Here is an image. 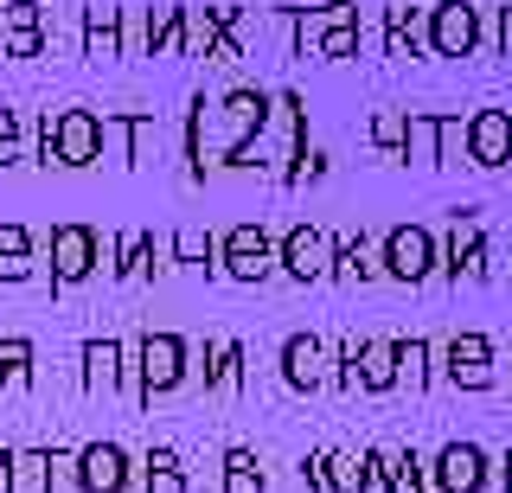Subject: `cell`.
Segmentation results:
<instances>
[{
	"label": "cell",
	"instance_id": "obj_25",
	"mask_svg": "<svg viewBox=\"0 0 512 493\" xmlns=\"http://www.w3.org/2000/svg\"><path fill=\"white\" fill-rule=\"evenodd\" d=\"M237 378H244V346L205 340V391H237Z\"/></svg>",
	"mask_w": 512,
	"mask_h": 493
},
{
	"label": "cell",
	"instance_id": "obj_12",
	"mask_svg": "<svg viewBox=\"0 0 512 493\" xmlns=\"http://www.w3.org/2000/svg\"><path fill=\"white\" fill-rule=\"evenodd\" d=\"M468 161L487 173L512 167V109H474L468 116Z\"/></svg>",
	"mask_w": 512,
	"mask_h": 493
},
{
	"label": "cell",
	"instance_id": "obj_5",
	"mask_svg": "<svg viewBox=\"0 0 512 493\" xmlns=\"http://www.w3.org/2000/svg\"><path fill=\"white\" fill-rule=\"evenodd\" d=\"M103 269V237L90 225H52V289H77Z\"/></svg>",
	"mask_w": 512,
	"mask_h": 493
},
{
	"label": "cell",
	"instance_id": "obj_38",
	"mask_svg": "<svg viewBox=\"0 0 512 493\" xmlns=\"http://www.w3.org/2000/svg\"><path fill=\"white\" fill-rule=\"evenodd\" d=\"M122 135H128V167H141L148 161V135H154V116H122Z\"/></svg>",
	"mask_w": 512,
	"mask_h": 493
},
{
	"label": "cell",
	"instance_id": "obj_13",
	"mask_svg": "<svg viewBox=\"0 0 512 493\" xmlns=\"http://www.w3.org/2000/svg\"><path fill=\"white\" fill-rule=\"evenodd\" d=\"M327 378V340L320 333H288L282 340V385L288 391H320Z\"/></svg>",
	"mask_w": 512,
	"mask_h": 493
},
{
	"label": "cell",
	"instance_id": "obj_10",
	"mask_svg": "<svg viewBox=\"0 0 512 493\" xmlns=\"http://www.w3.org/2000/svg\"><path fill=\"white\" fill-rule=\"evenodd\" d=\"M327 257H333V237L320 225H288L276 237V269L295 276V282H320L327 276Z\"/></svg>",
	"mask_w": 512,
	"mask_h": 493
},
{
	"label": "cell",
	"instance_id": "obj_15",
	"mask_svg": "<svg viewBox=\"0 0 512 493\" xmlns=\"http://www.w3.org/2000/svg\"><path fill=\"white\" fill-rule=\"evenodd\" d=\"M301 481L314 493H359V455H340V449H314L301 461Z\"/></svg>",
	"mask_w": 512,
	"mask_h": 493
},
{
	"label": "cell",
	"instance_id": "obj_30",
	"mask_svg": "<svg viewBox=\"0 0 512 493\" xmlns=\"http://www.w3.org/2000/svg\"><path fill=\"white\" fill-rule=\"evenodd\" d=\"M186 180H205V97L186 103Z\"/></svg>",
	"mask_w": 512,
	"mask_h": 493
},
{
	"label": "cell",
	"instance_id": "obj_1",
	"mask_svg": "<svg viewBox=\"0 0 512 493\" xmlns=\"http://www.w3.org/2000/svg\"><path fill=\"white\" fill-rule=\"evenodd\" d=\"M128 359L135 365H122V378H128V391H135L141 404L173 397L186 385V372H192V346L180 340V333H141V340L128 346Z\"/></svg>",
	"mask_w": 512,
	"mask_h": 493
},
{
	"label": "cell",
	"instance_id": "obj_18",
	"mask_svg": "<svg viewBox=\"0 0 512 493\" xmlns=\"http://www.w3.org/2000/svg\"><path fill=\"white\" fill-rule=\"evenodd\" d=\"M352 378L359 391H397V340H359V359H352Z\"/></svg>",
	"mask_w": 512,
	"mask_h": 493
},
{
	"label": "cell",
	"instance_id": "obj_7",
	"mask_svg": "<svg viewBox=\"0 0 512 493\" xmlns=\"http://www.w3.org/2000/svg\"><path fill=\"white\" fill-rule=\"evenodd\" d=\"M436 269H448V276H468V282H480L487 276V225H480L474 212H455L448 218V237L436 244Z\"/></svg>",
	"mask_w": 512,
	"mask_h": 493
},
{
	"label": "cell",
	"instance_id": "obj_33",
	"mask_svg": "<svg viewBox=\"0 0 512 493\" xmlns=\"http://www.w3.org/2000/svg\"><path fill=\"white\" fill-rule=\"evenodd\" d=\"M404 129H410V109H378L372 122H365V135H372V148H384L397 161V148H404Z\"/></svg>",
	"mask_w": 512,
	"mask_h": 493
},
{
	"label": "cell",
	"instance_id": "obj_29",
	"mask_svg": "<svg viewBox=\"0 0 512 493\" xmlns=\"http://www.w3.org/2000/svg\"><path fill=\"white\" fill-rule=\"evenodd\" d=\"M397 161H410V167H436V116H423V109H416L410 129H404V148H397Z\"/></svg>",
	"mask_w": 512,
	"mask_h": 493
},
{
	"label": "cell",
	"instance_id": "obj_3",
	"mask_svg": "<svg viewBox=\"0 0 512 493\" xmlns=\"http://www.w3.org/2000/svg\"><path fill=\"white\" fill-rule=\"evenodd\" d=\"M212 257L231 282H269L276 276V237L263 225H231L224 237H212Z\"/></svg>",
	"mask_w": 512,
	"mask_h": 493
},
{
	"label": "cell",
	"instance_id": "obj_16",
	"mask_svg": "<svg viewBox=\"0 0 512 493\" xmlns=\"http://www.w3.org/2000/svg\"><path fill=\"white\" fill-rule=\"evenodd\" d=\"M77 359H84V391H90V397H109V391L122 385L128 346H122V340H84V353H77Z\"/></svg>",
	"mask_w": 512,
	"mask_h": 493
},
{
	"label": "cell",
	"instance_id": "obj_24",
	"mask_svg": "<svg viewBox=\"0 0 512 493\" xmlns=\"http://www.w3.org/2000/svg\"><path fill=\"white\" fill-rule=\"evenodd\" d=\"M218 487H224V493H263V487H269V474H263V461H256V449L231 442V449H224V474H218Z\"/></svg>",
	"mask_w": 512,
	"mask_h": 493
},
{
	"label": "cell",
	"instance_id": "obj_21",
	"mask_svg": "<svg viewBox=\"0 0 512 493\" xmlns=\"http://www.w3.org/2000/svg\"><path fill=\"white\" fill-rule=\"evenodd\" d=\"M327 276H340V282H372V276H384V269H378V257H372V244H365V237H333Z\"/></svg>",
	"mask_w": 512,
	"mask_h": 493
},
{
	"label": "cell",
	"instance_id": "obj_14",
	"mask_svg": "<svg viewBox=\"0 0 512 493\" xmlns=\"http://www.w3.org/2000/svg\"><path fill=\"white\" fill-rule=\"evenodd\" d=\"M0 26H7V58H39L45 52V7L39 0H7V7H0Z\"/></svg>",
	"mask_w": 512,
	"mask_h": 493
},
{
	"label": "cell",
	"instance_id": "obj_20",
	"mask_svg": "<svg viewBox=\"0 0 512 493\" xmlns=\"http://www.w3.org/2000/svg\"><path fill=\"white\" fill-rule=\"evenodd\" d=\"M109 257H116V276L122 282L154 276V231H128V237H116V244H103V263Z\"/></svg>",
	"mask_w": 512,
	"mask_h": 493
},
{
	"label": "cell",
	"instance_id": "obj_39",
	"mask_svg": "<svg viewBox=\"0 0 512 493\" xmlns=\"http://www.w3.org/2000/svg\"><path fill=\"white\" fill-rule=\"evenodd\" d=\"M20 161V109H0V167Z\"/></svg>",
	"mask_w": 512,
	"mask_h": 493
},
{
	"label": "cell",
	"instance_id": "obj_35",
	"mask_svg": "<svg viewBox=\"0 0 512 493\" xmlns=\"http://www.w3.org/2000/svg\"><path fill=\"white\" fill-rule=\"evenodd\" d=\"M468 154V122L461 116H436V167H455Z\"/></svg>",
	"mask_w": 512,
	"mask_h": 493
},
{
	"label": "cell",
	"instance_id": "obj_41",
	"mask_svg": "<svg viewBox=\"0 0 512 493\" xmlns=\"http://www.w3.org/2000/svg\"><path fill=\"white\" fill-rule=\"evenodd\" d=\"M500 468H506V493H512V449H506V461H500Z\"/></svg>",
	"mask_w": 512,
	"mask_h": 493
},
{
	"label": "cell",
	"instance_id": "obj_17",
	"mask_svg": "<svg viewBox=\"0 0 512 493\" xmlns=\"http://www.w3.org/2000/svg\"><path fill=\"white\" fill-rule=\"evenodd\" d=\"M327 26H359V0H327V7H301L295 20H288V33H295V52L308 58L314 39L327 33Z\"/></svg>",
	"mask_w": 512,
	"mask_h": 493
},
{
	"label": "cell",
	"instance_id": "obj_22",
	"mask_svg": "<svg viewBox=\"0 0 512 493\" xmlns=\"http://www.w3.org/2000/svg\"><path fill=\"white\" fill-rule=\"evenodd\" d=\"M141 487H148V493H186V461H180V449L154 442V449L141 455Z\"/></svg>",
	"mask_w": 512,
	"mask_h": 493
},
{
	"label": "cell",
	"instance_id": "obj_27",
	"mask_svg": "<svg viewBox=\"0 0 512 493\" xmlns=\"http://www.w3.org/2000/svg\"><path fill=\"white\" fill-rule=\"evenodd\" d=\"M180 33H186V0H173V7H154V13H148V58L180 52Z\"/></svg>",
	"mask_w": 512,
	"mask_h": 493
},
{
	"label": "cell",
	"instance_id": "obj_19",
	"mask_svg": "<svg viewBox=\"0 0 512 493\" xmlns=\"http://www.w3.org/2000/svg\"><path fill=\"white\" fill-rule=\"evenodd\" d=\"M84 58H122V7L109 0L84 7Z\"/></svg>",
	"mask_w": 512,
	"mask_h": 493
},
{
	"label": "cell",
	"instance_id": "obj_9",
	"mask_svg": "<svg viewBox=\"0 0 512 493\" xmlns=\"http://www.w3.org/2000/svg\"><path fill=\"white\" fill-rule=\"evenodd\" d=\"M52 148L58 167H96L103 161V116L96 109H52Z\"/></svg>",
	"mask_w": 512,
	"mask_h": 493
},
{
	"label": "cell",
	"instance_id": "obj_36",
	"mask_svg": "<svg viewBox=\"0 0 512 493\" xmlns=\"http://www.w3.org/2000/svg\"><path fill=\"white\" fill-rule=\"evenodd\" d=\"M359 493H397L391 487V449H365L359 455Z\"/></svg>",
	"mask_w": 512,
	"mask_h": 493
},
{
	"label": "cell",
	"instance_id": "obj_23",
	"mask_svg": "<svg viewBox=\"0 0 512 493\" xmlns=\"http://www.w3.org/2000/svg\"><path fill=\"white\" fill-rule=\"evenodd\" d=\"M7 493H52V455L45 449H13L7 455Z\"/></svg>",
	"mask_w": 512,
	"mask_h": 493
},
{
	"label": "cell",
	"instance_id": "obj_28",
	"mask_svg": "<svg viewBox=\"0 0 512 493\" xmlns=\"http://www.w3.org/2000/svg\"><path fill=\"white\" fill-rule=\"evenodd\" d=\"M32 276V237L26 225H0V282H26Z\"/></svg>",
	"mask_w": 512,
	"mask_h": 493
},
{
	"label": "cell",
	"instance_id": "obj_31",
	"mask_svg": "<svg viewBox=\"0 0 512 493\" xmlns=\"http://www.w3.org/2000/svg\"><path fill=\"white\" fill-rule=\"evenodd\" d=\"M32 359H39V353H32V340H20V333L0 340V385H13V391L32 385Z\"/></svg>",
	"mask_w": 512,
	"mask_h": 493
},
{
	"label": "cell",
	"instance_id": "obj_4",
	"mask_svg": "<svg viewBox=\"0 0 512 493\" xmlns=\"http://www.w3.org/2000/svg\"><path fill=\"white\" fill-rule=\"evenodd\" d=\"M378 269L397 282H429L436 276V231L429 225H391L384 231V250H378Z\"/></svg>",
	"mask_w": 512,
	"mask_h": 493
},
{
	"label": "cell",
	"instance_id": "obj_8",
	"mask_svg": "<svg viewBox=\"0 0 512 493\" xmlns=\"http://www.w3.org/2000/svg\"><path fill=\"white\" fill-rule=\"evenodd\" d=\"M71 481L84 487V493H128L135 461H128L122 442H84V449L71 455Z\"/></svg>",
	"mask_w": 512,
	"mask_h": 493
},
{
	"label": "cell",
	"instance_id": "obj_40",
	"mask_svg": "<svg viewBox=\"0 0 512 493\" xmlns=\"http://www.w3.org/2000/svg\"><path fill=\"white\" fill-rule=\"evenodd\" d=\"M500 45H506V52H512V7L500 13Z\"/></svg>",
	"mask_w": 512,
	"mask_h": 493
},
{
	"label": "cell",
	"instance_id": "obj_6",
	"mask_svg": "<svg viewBox=\"0 0 512 493\" xmlns=\"http://www.w3.org/2000/svg\"><path fill=\"white\" fill-rule=\"evenodd\" d=\"M493 481V455L480 442H442L429 461V487L436 493H487Z\"/></svg>",
	"mask_w": 512,
	"mask_h": 493
},
{
	"label": "cell",
	"instance_id": "obj_37",
	"mask_svg": "<svg viewBox=\"0 0 512 493\" xmlns=\"http://www.w3.org/2000/svg\"><path fill=\"white\" fill-rule=\"evenodd\" d=\"M352 52H359V26H327L314 39V58H352Z\"/></svg>",
	"mask_w": 512,
	"mask_h": 493
},
{
	"label": "cell",
	"instance_id": "obj_2",
	"mask_svg": "<svg viewBox=\"0 0 512 493\" xmlns=\"http://www.w3.org/2000/svg\"><path fill=\"white\" fill-rule=\"evenodd\" d=\"M480 7L474 0H429L423 7V45L436 58H474L480 52Z\"/></svg>",
	"mask_w": 512,
	"mask_h": 493
},
{
	"label": "cell",
	"instance_id": "obj_34",
	"mask_svg": "<svg viewBox=\"0 0 512 493\" xmlns=\"http://www.w3.org/2000/svg\"><path fill=\"white\" fill-rule=\"evenodd\" d=\"M391 487L397 493H429V461L416 449H391Z\"/></svg>",
	"mask_w": 512,
	"mask_h": 493
},
{
	"label": "cell",
	"instance_id": "obj_26",
	"mask_svg": "<svg viewBox=\"0 0 512 493\" xmlns=\"http://www.w3.org/2000/svg\"><path fill=\"white\" fill-rule=\"evenodd\" d=\"M429 372H436V346L423 340V333H410V340H397V385L423 391Z\"/></svg>",
	"mask_w": 512,
	"mask_h": 493
},
{
	"label": "cell",
	"instance_id": "obj_11",
	"mask_svg": "<svg viewBox=\"0 0 512 493\" xmlns=\"http://www.w3.org/2000/svg\"><path fill=\"white\" fill-rule=\"evenodd\" d=\"M442 372H448V385L455 391H487L493 385V340L487 333H455V340L442 346Z\"/></svg>",
	"mask_w": 512,
	"mask_h": 493
},
{
	"label": "cell",
	"instance_id": "obj_32",
	"mask_svg": "<svg viewBox=\"0 0 512 493\" xmlns=\"http://www.w3.org/2000/svg\"><path fill=\"white\" fill-rule=\"evenodd\" d=\"M167 257H173V263H186V269H205V276L218 269V257H212V237H205V231H192V225H186V231L167 244Z\"/></svg>",
	"mask_w": 512,
	"mask_h": 493
}]
</instances>
